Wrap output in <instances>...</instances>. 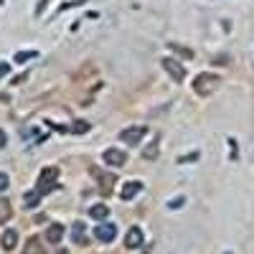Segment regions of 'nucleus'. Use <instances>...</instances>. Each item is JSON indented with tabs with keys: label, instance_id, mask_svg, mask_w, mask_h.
I'll use <instances>...</instances> for the list:
<instances>
[{
	"label": "nucleus",
	"instance_id": "nucleus-1",
	"mask_svg": "<svg viewBox=\"0 0 254 254\" xmlns=\"http://www.w3.org/2000/svg\"><path fill=\"white\" fill-rule=\"evenodd\" d=\"M216 87H219V76H214V74H198L193 79V92L201 97H208Z\"/></svg>",
	"mask_w": 254,
	"mask_h": 254
},
{
	"label": "nucleus",
	"instance_id": "nucleus-2",
	"mask_svg": "<svg viewBox=\"0 0 254 254\" xmlns=\"http://www.w3.org/2000/svg\"><path fill=\"white\" fill-rule=\"evenodd\" d=\"M56 173H59L56 168H46V171L41 173V178H38V188H36L41 196H44V193H49V190H54V188H56V183H54Z\"/></svg>",
	"mask_w": 254,
	"mask_h": 254
},
{
	"label": "nucleus",
	"instance_id": "nucleus-3",
	"mask_svg": "<svg viewBox=\"0 0 254 254\" xmlns=\"http://www.w3.org/2000/svg\"><path fill=\"white\" fill-rule=\"evenodd\" d=\"M163 69L171 74L176 81H183L186 79V69H183V64L178 59H163Z\"/></svg>",
	"mask_w": 254,
	"mask_h": 254
},
{
	"label": "nucleus",
	"instance_id": "nucleus-4",
	"mask_svg": "<svg viewBox=\"0 0 254 254\" xmlns=\"http://www.w3.org/2000/svg\"><path fill=\"white\" fill-rule=\"evenodd\" d=\"M145 132H147V130H145L142 125H140V127H127V130L120 132V140L127 142V145H137V142L145 137Z\"/></svg>",
	"mask_w": 254,
	"mask_h": 254
},
{
	"label": "nucleus",
	"instance_id": "nucleus-5",
	"mask_svg": "<svg viewBox=\"0 0 254 254\" xmlns=\"http://www.w3.org/2000/svg\"><path fill=\"white\" fill-rule=\"evenodd\" d=\"M94 237H97L99 242H115L117 226H115V224H99V226L94 229Z\"/></svg>",
	"mask_w": 254,
	"mask_h": 254
},
{
	"label": "nucleus",
	"instance_id": "nucleus-6",
	"mask_svg": "<svg viewBox=\"0 0 254 254\" xmlns=\"http://www.w3.org/2000/svg\"><path fill=\"white\" fill-rule=\"evenodd\" d=\"M104 163L120 168V165H125V163H127V155H125L122 150H117V147H110V150H104Z\"/></svg>",
	"mask_w": 254,
	"mask_h": 254
},
{
	"label": "nucleus",
	"instance_id": "nucleus-7",
	"mask_svg": "<svg viewBox=\"0 0 254 254\" xmlns=\"http://www.w3.org/2000/svg\"><path fill=\"white\" fill-rule=\"evenodd\" d=\"M140 190H142V183H140V181H130V183L122 186L120 196H122V201H130V198H135V196L140 193Z\"/></svg>",
	"mask_w": 254,
	"mask_h": 254
},
{
	"label": "nucleus",
	"instance_id": "nucleus-8",
	"mask_svg": "<svg viewBox=\"0 0 254 254\" xmlns=\"http://www.w3.org/2000/svg\"><path fill=\"white\" fill-rule=\"evenodd\" d=\"M125 247H127V249H137V247H142V231H140L137 226H132L130 231H127Z\"/></svg>",
	"mask_w": 254,
	"mask_h": 254
},
{
	"label": "nucleus",
	"instance_id": "nucleus-9",
	"mask_svg": "<svg viewBox=\"0 0 254 254\" xmlns=\"http://www.w3.org/2000/svg\"><path fill=\"white\" fill-rule=\"evenodd\" d=\"M89 216L97 219V221H104V219L110 216V206H107V203H94V206L89 208Z\"/></svg>",
	"mask_w": 254,
	"mask_h": 254
},
{
	"label": "nucleus",
	"instance_id": "nucleus-10",
	"mask_svg": "<svg viewBox=\"0 0 254 254\" xmlns=\"http://www.w3.org/2000/svg\"><path fill=\"white\" fill-rule=\"evenodd\" d=\"M23 254H46V249H44V244H41V239H38V237H31V239L26 242Z\"/></svg>",
	"mask_w": 254,
	"mask_h": 254
},
{
	"label": "nucleus",
	"instance_id": "nucleus-11",
	"mask_svg": "<svg viewBox=\"0 0 254 254\" xmlns=\"http://www.w3.org/2000/svg\"><path fill=\"white\" fill-rule=\"evenodd\" d=\"M61 237H64V226H61V224H51V226L46 229V239H49L51 244H59Z\"/></svg>",
	"mask_w": 254,
	"mask_h": 254
},
{
	"label": "nucleus",
	"instance_id": "nucleus-12",
	"mask_svg": "<svg viewBox=\"0 0 254 254\" xmlns=\"http://www.w3.org/2000/svg\"><path fill=\"white\" fill-rule=\"evenodd\" d=\"M0 242H3V249H8V252L15 249V244H18V231H15V229H8Z\"/></svg>",
	"mask_w": 254,
	"mask_h": 254
},
{
	"label": "nucleus",
	"instance_id": "nucleus-13",
	"mask_svg": "<svg viewBox=\"0 0 254 254\" xmlns=\"http://www.w3.org/2000/svg\"><path fill=\"white\" fill-rule=\"evenodd\" d=\"M10 216H13V206H10V201H8V198H0V224L10 221Z\"/></svg>",
	"mask_w": 254,
	"mask_h": 254
},
{
	"label": "nucleus",
	"instance_id": "nucleus-14",
	"mask_svg": "<svg viewBox=\"0 0 254 254\" xmlns=\"http://www.w3.org/2000/svg\"><path fill=\"white\" fill-rule=\"evenodd\" d=\"M71 239H74L76 244H87V239H84V224H81V221H74V226H71Z\"/></svg>",
	"mask_w": 254,
	"mask_h": 254
},
{
	"label": "nucleus",
	"instance_id": "nucleus-15",
	"mask_svg": "<svg viewBox=\"0 0 254 254\" xmlns=\"http://www.w3.org/2000/svg\"><path fill=\"white\" fill-rule=\"evenodd\" d=\"M38 198H41L38 190H33V193H26V208H36V206H38Z\"/></svg>",
	"mask_w": 254,
	"mask_h": 254
},
{
	"label": "nucleus",
	"instance_id": "nucleus-16",
	"mask_svg": "<svg viewBox=\"0 0 254 254\" xmlns=\"http://www.w3.org/2000/svg\"><path fill=\"white\" fill-rule=\"evenodd\" d=\"M33 56H36V51H20V54H15V61H18V64H23V61L33 59Z\"/></svg>",
	"mask_w": 254,
	"mask_h": 254
},
{
	"label": "nucleus",
	"instance_id": "nucleus-17",
	"mask_svg": "<svg viewBox=\"0 0 254 254\" xmlns=\"http://www.w3.org/2000/svg\"><path fill=\"white\" fill-rule=\"evenodd\" d=\"M8 183H10V178H8L5 173H0V190H5V188H8Z\"/></svg>",
	"mask_w": 254,
	"mask_h": 254
},
{
	"label": "nucleus",
	"instance_id": "nucleus-18",
	"mask_svg": "<svg viewBox=\"0 0 254 254\" xmlns=\"http://www.w3.org/2000/svg\"><path fill=\"white\" fill-rule=\"evenodd\" d=\"M84 130H89V125H87V122H79V125H74V132H84Z\"/></svg>",
	"mask_w": 254,
	"mask_h": 254
},
{
	"label": "nucleus",
	"instance_id": "nucleus-19",
	"mask_svg": "<svg viewBox=\"0 0 254 254\" xmlns=\"http://www.w3.org/2000/svg\"><path fill=\"white\" fill-rule=\"evenodd\" d=\"M158 155V147L153 145V147H147V150H145V158H155Z\"/></svg>",
	"mask_w": 254,
	"mask_h": 254
},
{
	"label": "nucleus",
	"instance_id": "nucleus-20",
	"mask_svg": "<svg viewBox=\"0 0 254 254\" xmlns=\"http://www.w3.org/2000/svg\"><path fill=\"white\" fill-rule=\"evenodd\" d=\"M10 71V64H0V76H5Z\"/></svg>",
	"mask_w": 254,
	"mask_h": 254
},
{
	"label": "nucleus",
	"instance_id": "nucleus-21",
	"mask_svg": "<svg viewBox=\"0 0 254 254\" xmlns=\"http://www.w3.org/2000/svg\"><path fill=\"white\" fill-rule=\"evenodd\" d=\"M56 254H69V252H66V249H59V252H56Z\"/></svg>",
	"mask_w": 254,
	"mask_h": 254
}]
</instances>
